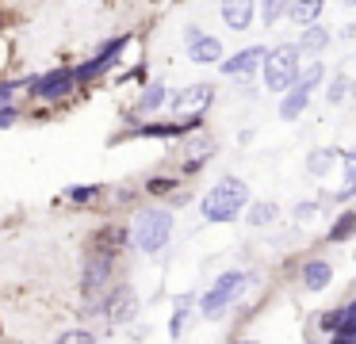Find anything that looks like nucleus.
I'll use <instances>...</instances> for the list:
<instances>
[{
    "label": "nucleus",
    "instance_id": "nucleus-1",
    "mask_svg": "<svg viewBox=\"0 0 356 344\" xmlns=\"http://www.w3.org/2000/svg\"><path fill=\"white\" fill-rule=\"evenodd\" d=\"M249 203V188L238 176H226L203 195V218L207 222H234Z\"/></svg>",
    "mask_w": 356,
    "mask_h": 344
},
{
    "label": "nucleus",
    "instance_id": "nucleus-2",
    "mask_svg": "<svg viewBox=\"0 0 356 344\" xmlns=\"http://www.w3.org/2000/svg\"><path fill=\"white\" fill-rule=\"evenodd\" d=\"M261 69H264L268 92H287L295 84V76H299V46L284 42V46H276V50H268L261 61Z\"/></svg>",
    "mask_w": 356,
    "mask_h": 344
},
{
    "label": "nucleus",
    "instance_id": "nucleus-3",
    "mask_svg": "<svg viewBox=\"0 0 356 344\" xmlns=\"http://www.w3.org/2000/svg\"><path fill=\"white\" fill-rule=\"evenodd\" d=\"M169 234H172V214L169 211H146L138 222H134V245H138V252H161L165 245H169Z\"/></svg>",
    "mask_w": 356,
    "mask_h": 344
},
{
    "label": "nucleus",
    "instance_id": "nucleus-4",
    "mask_svg": "<svg viewBox=\"0 0 356 344\" xmlns=\"http://www.w3.org/2000/svg\"><path fill=\"white\" fill-rule=\"evenodd\" d=\"M245 283H249V275H245V272H226V275H218L215 287H211L207 295H203V306H200L203 318H222V310L241 295V287H245Z\"/></svg>",
    "mask_w": 356,
    "mask_h": 344
},
{
    "label": "nucleus",
    "instance_id": "nucleus-5",
    "mask_svg": "<svg viewBox=\"0 0 356 344\" xmlns=\"http://www.w3.org/2000/svg\"><path fill=\"white\" fill-rule=\"evenodd\" d=\"M73 69H65V65H58V69H50V73H42V76H31V96L35 99H62V96H70L73 92Z\"/></svg>",
    "mask_w": 356,
    "mask_h": 344
},
{
    "label": "nucleus",
    "instance_id": "nucleus-6",
    "mask_svg": "<svg viewBox=\"0 0 356 344\" xmlns=\"http://www.w3.org/2000/svg\"><path fill=\"white\" fill-rule=\"evenodd\" d=\"M127 42H131V35H115V38H111V42L100 50V54H96V58H88L85 65H77V69H73V81H92V76L108 73V69L119 61V54L127 50Z\"/></svg>",
    "mask_w": 356,
    "mask_h": 344
},
{
    "label": "nucleus",
    "instance_id": "nucleus-7",
    "mask_svg": "<svg viewBox=\"0 0 356 344\" xmlns=\"http://www.w3.org/2000/svg\"><path fill=\"white\" fill-rule=\"evenodd\" d=\"M188 58L195 65H218L222 61V42L215 35H203L200 27H192L188 31Z\"/></svg>",
    "mask_w": 356,
    "mask_h": 344
},
{
    "label": "nucleus",
    "instance_id": "nucleus-8",
    "mask_svg": "<svg viewBox=\"0 0 356 344\" xmlns=\"http://www.w3.org/2000/svg\"><path fill=\"white\" fill-rule=\"evenodd\" d=\"M108 279H111V256H104V252H92L85 264V279H81V290H85L88 298L104 295L108 290Z\"/></svg>",
    "mask_w": 356,
    "mask_h": 344
},
{
    "label": "nucleus",
    "instance_id": "nucleus-9",
    "mask_svg": "<svg viewBox=\"0 0 356 344\" xmlns=\"http://www.w3.org/2000/svg\"><path fill=\"white\" fill-rule=\"evenodd\" d=\"M203 126V115H184V119L177 122H146V126H138L134 134L138 138H177V134H192V130Z\"/></svg>",
    "mask_w": 356,
    "mask_h": 344
},
{
    "label": "nucleus",
    "instance_id": "nucleus-10",
    "mask_svg": "<svg viewBox=\"0 0 356 344\" xmlns=\"http://www.w3.org/2000/svg\"><path fill=\"white\" fill-rule=\"evenodd\" d=\"M264 46H245V50H238L234 58H226V61H218L222 65V73L226 76H249V73H257V65L264 61Z\"/></svg>",
    "mask_w": 356,
    "mask_h": 344
},
{
    "label": "nucleus",
    "instance_id": "nucleus-11",
    "mask_svg": "<svg viewBox=\"0 0 356 344\" xmlns=\"http://www.w3.org/2000/svg\"><path fill=\"white\" fill-rule=\"evenodd\" d=\"M215 99V88L211 84H192V88H184L180 96H172V104H177V111H188V115H203V107Z\"/></svg>",
    "mask_w": 356,
    "mask_h": 344
},
{
    "label": "nucleus",
    "instance_id": "nucleus-12",
    "mask_svg": "<svg viewBox=\"0 0 356 344\" xmlns=\"http://www.w3.org/2000/svg\"><path fill=\"white\" fill-rule=\"evenodd\" d=\"M257 15V4L253 0H222V19L230 31H245Z\"/></svg>",
    "mask_w": 356,
    "mask_h": 344
},
{
    "label": "nucleus",
    "instance_id": "nucleus-13",
    "mask_svg": "<svg viewBox=\"0 0 356 344\" xmlns=\"http://www.w3.org/2000/svg\"><path fill=\"white\" fill-rule=\"evenodd\" d=\"M333 279V268L325 264V260H310V264H302V287L307 290H325Z\"/></svg>",
    "mask_w": 356,
    "mask_h": 344
},
{
    "label": "nucleus",
    "instance_id": "nucleus-14",
    "mask_svg": "<svg viewBox=\"0 0 356 344\" xmlns=\"http://www.w3.org/2000/svg\"><path fill=\"white\" fill-rule=\"evenodd\" d=\"M92 245H96V252L111 256V252H119V249L127 245V229H123V226H104L100 234L92 237Z\"/></svg>",
    "mask_w": 356,
    "mask_h": 344
},
{
    "label": "nucleus",
    "instance_id": "nucleus-15",
    "mask_svg": "<svg viewBox=\"0 0 356 344\" xmlns=\"http://www.w3.org/2000/svg\"><path fill=\"white\" fill-rule=\"evenodd\" d=\"M322 8H325V0H291V4H287V15H291L299 27H307V23H314L318 15H322Z\"/></svg>",
    "mask_w": 356,
    "mask_h": 344
},
{
    "label": "nucleus",
    "instance_id": "nucleus-16",
    "mask_svg": "<svg viewBox=\"0 0 356 344\" xmlns=\"http://www.w3.org/2000/svg\"><path fill=\"white\" fill-rule=\"evenodd\" d=\"M325 46H330V31L318 27V23H307V31H302V38H299V54H318V50H325Z\"/></svg>",
    "mask_w": 356,
    "mask_h": 344
},
{
    "label": "nucleus",
    "instance_id": "nucleus-17",
    "mask_svg": "<svg viewBox=\"0 0 356 344\" xmlns=\"http://www.w3.org/2000/svg\"><path fill=\"white\" fill-rule=\"evenodd\" d=\"M307 99H310V92H302V88H287V96L280 99V115H284V119H299L302 111H307Z\"/></svg>",
    "mask_w": 356,
    "mask_h": 344
},
{
    "label": "nucleus",
    "instance_id": "nucleus-18",
    "mask_svg": "<svg viewBox=\"0 0 356 344\" xmlns=\"http://www.w3.org/2000/svg\"><path fill=\"white\" fill-rule=\"evenodd\" d=\"M322 76H325L322 61H307V69L299 65V76H295V88H302V92H314Z\"/></svg>",
    "mask_w": 356,
    "mask_h": 344
},
{
    "label": "nucleus",
    "instance_id": "nucleus-19",
    "mask_svg": "<svg viewBox=\"0 0 356 344\" xmlns=\"http://www.w3.org/2000/svg\"><path fill=\"white\" fill-rule=\"evenodd\" d=\"M165 104H169V88H165V84H149L138 99V111H157V107H165Z\"/></svg>",
    "mask_w": 356,
    "mask_h": 344
},
{
    "label": "nucleus",
    "instance_id": "nucleus-20",
    "mask_svg": "<svg viewBox=\"0 0 356 344\" xmlns=\"http://www.w3.org/2000/svg\"><path fill=\"white\" fill-rule=\"evenodd\" d=\"M341 161H345V183L337 188V199H348L356 195V153H341Z\"/></svg>",
    "mask_w": 356,
    "mask_h": 344
},
{
    "label": "nucleus",
    "instance_id": "nucleus-21",
    "mask_svg": "<svg viewBox=\"0 0 356 344\" xmlns=\"http://www.w3.org/2000/svg\"><path fill=\"white\" fill-rule=\"evenodd\" d=\"M276 214H280L276 203H253L245 218H249V226H268V222H276Z\"/></svg>",
    "mask_w": 356,
    "mask_h": 344
},
{
    "label": "nucleus",
    "instance_id": "nucleus-22",
    "mask_svg": "<svg viewBox=\"0 0 356 344\" xmlns=\"http://www.w3.org/2000/svg\"><path fill=\"white\" fill-rule=\"evenodd\" d=\"M353 234H356V214H353V211L341 214V218L330 226V241H348Z\"/></svg>",
    "mask_w": 356,
    "mask_h": 344
},
{
    "label": "nucleus",
    "instance_id": "nucleus-23",
    "mask_svg": "<svg viewBox=\"0 0 356 344\" xmlns=\"http://www.w3.org/2000/svg\"><path fill=\"white\" fill-rule=\"evenodd\" d=\"M131 302H134V295H131L127 287H119L115 295L108 298V313H111V318H127V310H131Z\"/></svg>",
    "mask_w": 356,
    "mask_h": 344
},
{
    "label": "nucleus",
    "instance_id": "nucleus-24",
    "mask_svg": "<svg viewBox=\"0 0 356 344\" xmlns=\"http://www.w3.org/2000/svg\"><path fill=\"white\" fill-rule=\"evenodd\" d=\"M100 183H88V188H70L65 191V199H70V203H92V199H100Z\"/></svg>",
    "mask_w": 356,
    "mask_h": 344
},
{
    "label": "nucleus",
    "instance_id": "nucleus-25",
    "mask_svg": "<svg viewBox=\"0 0 356 344\" xmlns=\"http://www.w3.org/2000/svg\"><path fill=\"white\" fill-rule=\"evenodd\" d=\"M284 12H287V0H261V19L268 23V27H272V23H276Z\"/></svg>",
    "mask_w": 356,
    "mask_h": 344
},
{
    "label": "nucleus",
    "instance_id": "nucleus-26",
    "mask_svg": "<svg viewBox=\"0 0 356 344\" xmlns=\"http://www.w3.org/2000/svg\"><path fill=\"white\" fill-rule=\"evenodd\" d=\"M50 344H96V336L88 333V329H70V333H62V336H54Z\"/></svg>",
    "mask_w": 356,
    "mask_h": 344
},
{
    "label": "nucleus",
    "instance_id": "nucleus-27",
    "mask_svg": "<svg viewBox=\"0 0 356 344\" xmlns=\"http://www.w3.org/2000/svg\"><path fill=\"white\" fill-rule=\"evenodd\" d=\"M348 84H353V81H348V76H345V73H337V76H333V84H330V92H325V96H330V104H341V99H345V96H348Z\"/></svg>",
    "mask_w": 356,
    "mask_h": 344
},
{
    "label": "nucleus",
    "instance_id": "nucleus-28",
    "mask_svg": "<svg viewBox=\"0 0 356 344\" xmlns=\"http://www.w3.org/2000/svg\"><path fill=\"white\" fill-rule=\"evenodd\" d=\"M27 84H31V76H24V81H16V84H0V107H12L16 92H19V88H27Z\"/></svg>",
    "mask_w": 356,
    "mask_h": 344
},
{
    "label": "nucleus",
    "instance_id": "nucleus-29",
    "mask_svg": "<svg viewBox=\"0 0 356 344\" xmlns=\"http://www.w3.org/2000/svg\"><path fill=\"white\" fill-rule=\"evenodd\" d=\"M184 321H188V298H180L177 313H172V325H169V333H172V336H180V329H184Z\"/></svg>",
    "mask_w": 356,
    "mask_h": 344
},
{
    "label": "nucleus",
    "instance_id": "nucleus-30",
    "mask_svg": "<svg viewBox=\"0 0 356 344\" xmlns=\"http://www.w3.org/2000/svg\"><path fill=\"white\" fill-rule=\"evenodd\" d=\"M330 161H333V153L318 149L314 157H310V172H325V168H330Z\"/></svg>",
    "mask_w": 356,
    "mask_h": 344
},
{
    "label": "nucleus",
    "instance_id": "nucleus-31",
    "mask_svg": "<svg viewBox=\"0 0 356 344\" xmlns=\"http://www.w3.org/2000/svg\"><path fill=\"white\" fill-rule=\"evenodd\" d=\"M146 188H149V195H165V191H172L177 183L165 180V176H157V180H149V183H146Z\"/></svg>",
    "mask_w": 356,
    "mask_h": 344
},
{
    "label": "nucleus",
    "instance_id": "nucleus-32",
    "mask_svg": "<svg viewBox=\"0 0 356 344\" xmlns=\"http://www.w3.org/2000/svg\"><path fill=\"white\" fill-rule=\"evenodd\" d=\"M16 122H19V111H16V107H0V130L16 126Z\"/></svg>",
    "mask_w": 356,
    "mask_h": 344
},
{
    "label": "nucleus",
    "instance_id": "nucleus-33",
    "mask_svg": "<svg viewBox=\"0 0 356 344\" xmlns=\"http://www.w3.org/2000/svg\"><path fill=\"white\" fill-rule=\"evenodd\" d=\"M299 218H314V203H299Z\"/></svg>",
    "mask_w": 356,
    "mask_h": 344
},
{
    "label": "nucleus",
    "instance_id": "nucleus-34",
    "mask_svg": "<svg viewBox=\"0 0 356 344\" xmlns=\"http://www.w3.org/2000/svg\"><path fill=\"white\" fill-rule=\"evenodd\" d=\"M345 35H348V38H356V23H348V31H345Z\"/></svg>",
    "mask_w": 356,
    "mask_h": 344
},
{
    "label": "nucleus",
    "instance_id": "nucleus-35",
    "mask_svg": "<svg viewBox=\"0 0 356 344\" xmlns=\"http://www.w3.org/2000/svg\"><path fill=\"white\" fill-rule=\"evenodd\" d=\"M348 88H353V96H356V81H353V84H348Z\"/></svg>",
    "mask_w": 356,
    "mask_h": 344
},
{
    "label": "nucleus",
    "instance_id": "nucleus-36",
    "mask_svg": "<svg viewBox=\"0 0 356 344\" xmlns=\"http://www.w3.org/2000/svg\"><path fill=\"white\" fill-rule=\"evenodd\" d=\"M345 4H356V0H345Z\"/></svg>",
    "mask_w": 356,
    "mask_h": 344
}]
</instances>
